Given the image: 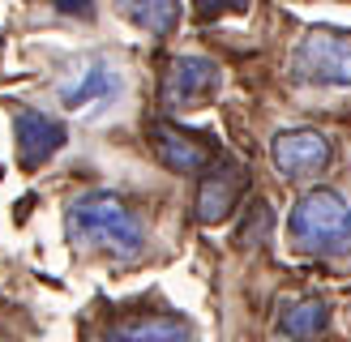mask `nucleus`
<instances>
[{
	"mask_svg": "<svg viewBox=\"0 0 351 342\" xmlns=\"http://www.w3.org/2000/svg\"><path fill=\"white\" fill-rule=\"evenodd\" d=\"M103 342H193V325L176 313H133L120 317Z\"/></svg>",
	"mask_w": 351,
	"mask_h": 342,
	"instance_id": "obj_8",
	"label": "nucleus"
},
{
	"mask_svg": "<svg viewBox=\"0 0 351 342\" xmlns=\"http://www.w3.org/2000/svg\"><path fill=\"white\" fill-rule=\"evenodd\" d=\"M116 73H108L103 64H90V68H82V77L73 81V86H64V107H86V103H99V98H108V94H116Z\"/></svg>",
	"mask_w": 351,
	"mask_h": 342,
	"instance_id": "obj_12",
	"label": "nucleus"
},
{
	"mask_svg": "<svg viewBox=\"0 0 351 342\" xmlns=\"http://www.w3.org/2000/svg\"><path fill=\"white\" fill-rule=\"evenodd\" d=\"M274 167L283 171L287 180H304V176H317V171L330 167L335 159V146H330V137L317 133V129H283L274 137Z\"/></svg>",
	"mask_w": 351,
	"mask_h": 342,
	"instance_id": "obj_5",
	"label": "nucleus"
},
{
	"mask_svg": "<svg viewBox=\"0 0 351 342\" xmlns=\"http://www.w3.org/2000/svg\"><path fill=\"white\" fill-rule=\"evenodd\" d=\"M193 5H197V17H223V13L249 9V0H193Z\"/></svg>",
	"mask_w": 351,
	"mask_h": 342,
	"instance_id": "obj_13",
	"label": "nucleus"
},
{
	"mask_svg": "<svg viewBox=\"0 0 351 342\" xmlns=\"http://www.w3.org/2000/svg\"><path fill=\"white\" fill-rule=\"evenodd\" d=\"M219 86H223V73H219V64L210 56H176L167 64V73H163L159 98H163V107H171V111L202 107L206 98L219 94Z\"/></svg>",
	"mask_w": 351,
	"mask_h": 342,
	"instance_id": "obj_4",
	"label": "nucleus"
},
{
	"mask_svg": "<svg viewBox=\"0 0 351 342\" xmlns=\"http://www.w3.org/2000/svg\"><path fill=\"white\" fill-rule=\"evenodd\" d=\"M120 9H125V17L146 34H167L176 26V17H180L176 0H120Z\"/></svg>",
	"mask_w": 351,
	"mask_h": 342,
	"instance_id": "obj_11",
	"label": "nucleus"
},
{
	"mask_svg": "<svg viewBox=\"0 0 351 342\" xmlns=\"http://www.w3.org/2000/svg\"><path fill=\"white\" fill-rule=\"evenodd\" d=\"M287 231L295 239V248L317 256H339L351 248V205L330 188H313L295 201Z\"/></svg>",
	"mask_w": 351,
	"mask_h": 342,
	"instance_id": "obj_2",
	"label": "nucleus"
},
{
	"mask_svg": "<svg viewBox=\"0 0 351 342\" xmlns=\"http://www.w3.org/2000/svg\"><path fill=\"white\" fill-rule=\"evenodd\" d=\"M236 201H240V176L227 167H215L197 188V218L206 227H215V222H223L236 210Z\"/></svg>",
	"mask_w": 351,
	"mask_h": 342,
	"instance_id": "obj_9",
	"label": "nucleus"
},
{
	"mask_svg": "<svg viewBox=\"0 0 351 342\" xmlns=\"http://www.w3.org/2000/svg\"><path fill=\"white\" fill-rule=\"evenodd\" d=\"M330 325V304L326 300H291L278 317V330H283L287 342H313L322 338Z\"/></svg>",
	"mask_w": 351,
	"mask_h": 342,
	"instance_id": "obj_10",
	"label": "nucleus"
},
{
	"mask_svg": "<svg viewBox=\"0 0 351 342\" xmlns=\"http://www.w3.org/2000/svg\"><path fill=\"white\" fill-rule=\"evenodd\" d=\"M150 137H154V154H159L163 167H171V171H215L219 150L202 133H184L176 124H154Z\"/></svg>",
	"mask_w": 351,
	"mask_h": 342,
	"instance_id": "obj_7",
	"label": "nucleus"
},
{
	"mask_svg": "<svg viewBox=\"0 0 351 342\" xmlns=\"http://www.w3.org/2000/svg\"><path fill=\"white\" fill-rule=\"evenodd\" d=\"M56 9H60V13H82V17H90V13H95L90 0H56Z\"/></svg>",
	"mask_w": 351,
	"mask_h": 342,
	"instance_id": "obj_14",
	"label": "nucleus"
},
{
	"mask_svg": "<svg viewBox=\"0 0 351 342\" xmlns=\"http://www.w3.org/2000/svg\"><path fill=\"white\" fill-rule=\"evenodd\" d=\"M295 73L317 86H351V30L313 26L295 47Z\"/></svg>",
	"mask_w": 351,
	"mask_h": 342,
	"instance_id": "obj_3",
	"label": "nucleus"
},
{
	"mask_svg": "<svg viewBox=\"0 0 351 342\" xmlns=\"http://www.w3.org/2000/svg\"><path fill=\"white\" fill-rule=\"evenodd\" d=\"M69 235H73L77 244L103 248L112 256H142V248H146L142 222H137V214L116 193L77 197L69 205Z\"/></svg>",
	"mask_w": 351,
	"mask_h": 342,
	"instance_id": "obj_1",
	"label": "nucleus"
},
{
	"mask_svg": "<svg viewBox=\"0 0 351 342\" xmlns=\"http://www.w3.org/2000/svg\"><path fill=\"white\" fill-rule=\"evenodd\" d=\"M13 137H17V159H22V167H39L47 163L51 154H56L64 146V124L56 116L47 111H34V107H17L13 111Z\"/></svg>",
	"mask_w": 351,
	"mask_h": 342,
	"instance_id": "obj_6",
	"label": "nucleus"
}]
</instances>
